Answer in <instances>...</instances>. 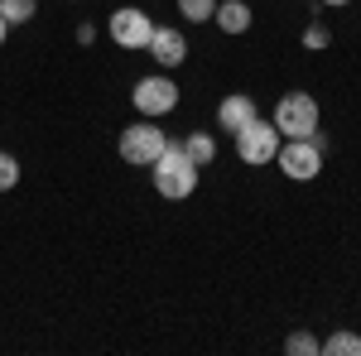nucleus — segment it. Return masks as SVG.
<instances>
[{"instance_id": "nucleus-12", "label": "nucleus", "mask_w": 361, "mask_h": 356, "mask_svg": "<svg viewBox=\"0 0 361 356\" xmlns=\"http://www.w3.org/2000/svg\"><path fill=\"white\" fill-rule=\"evenodd\" d=\"M39 15V0H0V20L10 29H20V25H29Z\"/></svg>"}, {"instance_id": "nucleus-17", "label": "nucleus", "mask_w": 361, "mask_h": 356, "mask_svg": "<svg viewBox=\"0 0 361 356\" xmlns=\"http://www.w3.org/2000/svg\"><path fill=\"white\" fill-rule=\"evenodd\" d=\"M15 183H20V159L10 149H0V192H10Z\"/></svg>"}, {"instance_id": "nucleus-15", "label": "nucleus", "mask_w": 361, "mask_h": 356, "mask_svg": "<svg viewBox=\"0 0 361 356\" xmlns=\"http://www.w3.org/2000/svg\"><path fill=\"white\" fill-rule=\"evenodd\" d=\"M328 44H333V29L323 25V20H308V25H304V49H313V54H323Z\"/></svg>"}, {"instance_id": "nucleus-11", "label": "nucleus", "mask_w": 361, "mask_h": 356, "mask_svg": "<svg viewBox=\"0 0 361 356\" xmlns=\"http://www.w3.org/2000/svg\"><path fill=\"white\" fill-rule=\"evenodd\" d=\"M183 154H188L197 168H207L212 159H217V135H207V130H188V135H183Z\"/></svg>"}, {"instance_id": "nucleus-18", "label": "nucleus", "mask_w": 361, "mask_h": 356, "mask_svg": "<svg viewBox=\"0 0 361 356\" xmlns=\"http://www.w3.org/2000/svg\"><path fill=\"white\" fill-rule=\"evenodd\" d=\"M78 44H82V49H87V44H97V25H87V20H82V25H78Z\"/></svg>"}, {"instance_id": "nucleus-9", "label": "nucleus", "mask_w": 361, "mask_h": 356, "mask_svg": "<svg viewBox=\"0 0 361 356\" xmlns=\"http://www.w3.org/2000/svg\"><path fill=\"white\" fill-rule=\"evenodd\" d=\"M255 116H260L255 97H250V92H231V97H222V102H217V130L236 135V130H241V125H250Z\"/></svg>"}, {"instance_id": "nucleus-10", "label": "nucleus", "mask_w": 361, "mask_h": 356, "mask_svg": "<svg viewBox=\"0 0 361 356\" xmlns=\"http://www.w3.org/2000/svg\"><path fill=\"white\" fill-rule=\"evenodd\" d=\"M212 25L222 29V34H246L255 25V15H250L246 0H217V15H212Z\"/></svg>"}, {"instance_id": "nucleus-16", "label": "nucleus", "mask_w": 361, "mask_h": 356, "mask_svg": "<svg viewBox=\"0 0 361 356\" xmlns=\"http://www.w3.org/2000/svg\"><path fill=\"white\" fill-rule=\"evenodd\" d=\"M284 352L289 356H313V352H323V342H318L313 332H289V337H284Z\"/></svg>"}, {"instance_id": "nucleus-5", "label": "nucleus", "mask_w": 361, "mask_h": 356, "mask_svg": "<svg viewBox=\"0 0 361 356\" xmlns=\"http://www.w3.org/2000/svg\"><path fill=\"white\" fill-rule=\"evenodd\" d=\"M236 159H241V164H250V168H265V164H275V154H279V130H275V121H260V116H255V121H250V125H241V130H236Z\"/></svg>"}, {"instance_id": "nucleus-6", "label": "nucleus", "mask_w": 361, "mask_h": 356, "mask_svg": "<svg viewBox=\"0 0 361 356\" xmlns=\"http://www.w3.org/2000/svg\"><path fill=\"white\" fill-rule=\"evenodd\" d=\"M323 145L308 135V140H279V154H275V164L284 178H294V183H313L318 173H323Z\"/></svg>"}, {"instance_id": "nucleus-2", "label": "nucleus", "mask_w": 361, "mask_h": 356, "mask_svg": "<svg viewBox=\"0 0 361 356\" xmlns=\"http://www.w3.org/2000/svg\"><path fill=\"white\" fill-rule=\"evenodd\" d=\"M164 145H169V135L159 130V121H145V116H140L135 125H126V130H121L116 154H121L126 164H135V168H149L159 154H164Z\"/></svg>"}, {"instance_id": "nucleus-7", "label": "nucleus", "mask_w": 361, "mask_h": 356, "mask_svg": "<svg viewBox=\"0 0 361 356\" xmlns=\"http://www.w3.org/2000/svg\"><path fill=\"white\" fill-rule=\"evenodd\" d=\"M106 34H111L121 49L145 54V49H149V39H154V20H149L140 5H121V10H111V20H106Z\"/></svg>"}, {"instance_id": "nucleus-21", "label": "nucleus", "mask_w": 361, "mask_h": 356, "mask_svg": "<svg viewBox=\"0 0 361 356\" xmlns=\"http://www.w3.org/2000/svg\"><path fill=\"white\" fill-rule=\"evenodd\" d=\"M73 5H78V0H73Z\"/></svg>"}, {"instance_id": "nucleus-19", "label": "nucleus", "mask_w": 361, "mask_h": 356, "mask_svg": "<svg viewBox=\"0 0 361 356\" xmlns=\"http://www.w3.org/2000/svg\"><path fill=\"white\" fill-rule=\"evenodd\" d=\"M5 39H10V25H5V20H0V49H5Z\"/></svg>"}, {"instance_id": "nucleus-13", "label": "nucleus", "mask_w": 361, "mask_h": 356, "mask_svg": "<svg viewBox=\"0 0 361 356\" xmlns=\"http://www.w3.org/2000/svg\"><path fill=\"white\" fill-rule=\"evenodd\" d=\"M173 5L188 25H212V15H217V0H173Z\"/></svg>"}, {"instance_id": "nucleus-14", "label": "nucleus", "mask_w": 361, "mask_h": 356, "mask_svg": "<svg viewBox=\"0 0 361 356\" xmlns=\"http://www.w3.org/2000/svg\"><path fill=\"white\" fill-rule=\"evenodd\" d=\"M323 352H328V356H361V337L342 328V332H333V337L323 342Z\"/></svg>"}, {"instance_id": "nucleus-3", "label": "nucleus", "mask_w": 361, "mask_h": 356, "mask_svg": "<svg viewBox=\"0 0 361 356\" xmlns=\"http://www.w3.org/2000/svg\"><path fill=\"white\" fill-rule=\"evenodd\" d=\"M318 121H323V111L308 92H284L275 102V130L284 140H308L318 130Z\"/></svg>"}, {"instance_id": "nucleus-1", "label": "nucleus", "mask_w": 361, "mask_h": 356, "mask_svg": "<svg viewBox=\"0 0 361 356\" xmlns=\"http://www.w3.org/2000/svg\"><path fill=\"white\" fill-rule=\"evenodd\" d=\"M149 173H154V192L164 202H183V197L197 192V164L183 154V140H169L164 154L149 164Z\"/></svg>"}, {"instance_id": "nucleus-8", "label": "nucleus", "mask_w": 361, "mask_h": 356, "mask_svg": "<svg viewBox=\"0 0 361 356\" xmlns=\"http://www.w3.org/2000/svg\"><path fill=\"white\" fill-rule=\"evenodd\" d=\"M145 54L154 58L164 73H173V68L188 58V39H183V29H173V25H154V39H149Z\"/></svg>"}, {"instance_id": "nucleus-20", "label": "nucleus", "mask_w": 361, "mask_h": 356, "mask_svg": "<svg viewBox=\"0 0 361 356\" xmlns=\"http://www.w3.org/2000/svg\"><path fill=\"white\" fill-rule=\"evenodd\" d=\"M323 5H328V10H342V5H352V0H323Z\"/></svg>"}, {"instance_id": "nucleus-4", "label": "nucleus", "mask_w": 361, "mask_h": 356, "mask_svg": "<svg viewBox=\"0 0 361 356\" xmlns=\"http://www.w3.org/2000/svg\"><path fill=\"white\" fill-rule=\"evenodd\" d=\"M130 102H135V111L145 116V121H164V116L178 111L183 92H178V82H173L169 73H149V78H140V82H135Z\"/></svg>"}]
</instances>
